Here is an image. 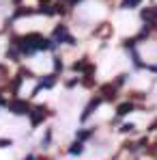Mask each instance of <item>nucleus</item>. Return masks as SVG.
<instances>
[{
	"instance_id": "nucleus-22",
	"label": "nucleus",
	"mask_w": 157,
	"mask_h": 160,
	"mask_svg": "<svg viewBox=\"0 0 157 160\" xmlns=\"http://www.w3.org/2000/svg\"><path fill=\"white\" fill-rule=\"evenodd\" d=\"M0 95H2V93H0ZM0 104H2V106H4V104H7V100H2V98H0Z\"/></svg>"
},
{
	"instance_id": "nucleus-16",
	"label": "nucleus",
	"mask_w": 157,
	"mask_h": 160,
	"mask_svg": "<svg viewBox=\"0 0 157 160\" xmlns=\"http://www.w3.org/2000/svg\"><path fill=\"white\" fill-rule=\"evenodd\" d=\"M54 69H56V72H62V61H60L58 56H54Z\"/></svg>"
},
{
	"instance_id": "nucleus-3",
	"label": "nucleus",
	"mask_w": 157,
	"mask_h": 160,
	"mask_svg": "<svg viewBox=\"0 0 157 160\" xmlns=\"http://www.w3.org/2000/svg\"><path fill=\"white\" fill-rule=\"evenodd\" d=\"M101 100H105V102H114L116 100V87L114 84H104L101 87Z\"/></svg>"
},
{
	"instance_id": "nucleus-21",
	"label": "nucleus",
	"mask_w": 157,
	"mask_h": 160,
	"mask_svg": "<svg viewBox=\"0 0 157 160\" xmlns=\"http://www.w3.org/2000/svg\"><path fill=\"white\" fill-rule=\"evenodd\" d=\"M155 128H157V119H155V121H153V123H151V126H149V130H151V132H153V130H155Z\"/></svg>"
},
{
	"instance_id": "nucleus-15",
	"label": "nucleus",
	"mask_w": 157,
	"mask_h": 160,
	"mask_svg": "<svg viewBox=\"0 0 157 160\" xmlns=\"http://www.w3.org/2000/svg\"><path fill=\"white\" fill-rule=\"evenodd\" d=\"M136 43H138V41H136V37H133V39H125V41H123V46H125V48H129V50H133V46H136Z\"/></svg>"
},
{
	"instance_id": "nucleus-20",
	"label": "nucleus",
	"mask_w": 157,
	"mask_h": 160,
	"mask_svg": "<svg viewBox=\"0 0 157 160\" xmlns=\"http://www.w3.org/2000/svg\"><path fill=\"white\" fill-rule=\"evenodd\" d=\"M80 80L76 78V80H69V82H67V89H73V87H76V84H78Z\"/></svg>"
},
{
	"instance_id": "nucleus-23",
	"label": "nucleus",
	"mask_w": 157,
	"mask_h": 160,
	"mask_svg": "<svg viewBox=\"0 0 157 160\" xmlns=\"http://www.w3.org/2000/svg\"><path fill=\"white\" fill-rule=\"evenodd\" d=\"M26 160H35V156H28V158Z\"/></svg>"
},
{
	"instance_id": "nucleus-25",
	"label": "nucleus",
	"mask_w": 157,
	"mask_h": 160,
	"mask_svg": "<svg viewBox=\"0 0 157 160\" xmlns=\"http://www.w3.org/2000/svg\"><path fill=\"white\" fill-rule=\"evenodd\" d=\"M67 2H69V0H67Z\"/></svg>"
},
{
	"instance_id": "nucleus-7",
	"label": "nucleus",
	"mask_w": 157,
	"mask_h": 160,
	"mask_svg": "<svg viewBox=\"0 0 157 160\" xmlns=\"http://www.w3.org/2000/svg\"><path fill=\"white\" fill-rule=\"evenodd\" d=\"M54 82H56V76H54V74L45 76V78L39 82V87H37V89L32 91V95H37V93H39V89H52V87H54Z\"/></svg>"
},
{
	"instance_id": "nucleus-11",
	"label": "nucleus",
	"mask_w": 157,
	"mask_h": 160,
	"mask_svg": "<svg viewBox=\"0 0 157 160\" xmlns=\"http://www.w3.org/2000/svg\"><path fill=\"white\" fill-rule=\"evenodd\" d=\"M93 134H95L93 128H84V130H80V132H78V141H86V138H90Z\"/></svg>"
},
{
	"instance_id": "nucleus-5",
	"label": "nucleus",
	"mask_w": 157,
	"mask_h": 160,
	"mask_svg": "<svg viewBox=\"0 0 157 160\" xmlns=\"http://www.w3.org/2000/svg\"><path fill=\"white\" fill-rule=\"evenodd\" d=\"M101 102H104L101 98H95L93 102H88V106L84 108V112H82V121H86V119H88V117H90V115H93V112L97 110V106H99Z\"/></svg>"
},
{
	"instance_id": "nucleus-1",
	"label": "nucleus",
	"mask_w": 157,
	"mask_h": 160,
	"mask_svg": "<svg viewBox=\"0 0 157 160\" xmlns=\"http://www.w3.org/2000/svg\"><path fill=\"white\" fill-rule=\"evenodd\" d=\"M4 106L9 108L13 115H28V112H30V104L24 102V100H11V102H7Z\"/></svg>"
},
{
	"instance_id": "nucleus-12",
	"label": "nucleus",
	"mask_w": 157,
	"mask_h": 160,
	"mask_svg": "<svg viewBox=\"0 0 157 160\" xmlns=\"http://www.w3.org/2000/svg\"><path fill=\"white\" fill-rule=\"evenodd\" d=\"M32 13H37V11H35V9H28V7H24V9H17L13 18H26V15H32Z\"/></svg>"
},
{
	"instance_id": "nucleus-17",
	"label": "nucleus",
	"mask_w": 157,
	"mask_h": 160,
	"mask_svg": "<svg viewBox=\"0 0 157 160\" xmlns=\"http://www.w3.org/2000/svg\"><path fill=\"white\" fill-rule=\"evenodd\" d=\"M50 141H52V130H48V132H45V138H43V147H48V145H50Z\"/></svg>"
},
{
	"instance_id": "nucleus-6",
	"label": "nucleus",
	"mask_w": 157,
	"mask_h": 160,
	"mask_svg": "<svg viewBox=\"0 0 157 160\" xmlns=\"http://www.w3.org/2000/svg\"><path fill=\"white\" fill-rule=\"evenodd\" d=\"M30 123H32V128H37L41 121H43V108H30Z\"/></svg>"
},
{
	"instance_id": "nucleus-14",
	"label": "nucleus",
	"mask_w": 157,
	"mask_h": 160,
	"mask_svg": "<svg viewBox=\"0 0 157 160\" xmlns=\"http://www.w3.org/2000/svg\"><path fill=\"white\" fill-rule=\"evenodd\" d=\"M125 80H127V74H121L118 78L114 80V87H123V84H125Z\"/></svg>"
},
{
	"instance_id": "nucleus-10",
	"label": "nucleus",
	"mask_w": 157,
	"mask_h": 160,
	"mask_svg": "<svg viewBox=\"0 0 157 160\" xmlns=\"http://www.w3.org/2000/svg\"><path fill=\"white\" fill-rule=\"evenodd\" d=\"M84 152V147H82V141H76V143H71V147H69V154L71 156H80Z\"/></svg>"
},
{
	"instance_id": "nucleus-2",
	"label": "nucleus",
	"mask_w": 157,
	"mask_h": 160,
	"mask_svg": "<svg viewBox=\"0 0 157 160\" xmlns=\"http://www.w3.org/2000/svg\"><path fill=\"white\" fill-rule=\"evenodd\" d=\"M67 35H69V32H67V26H65V24H58L52 32V41L54 43H65V37H67Z\"/></svg>"
},
{
	"instance_id": "nucleus-19",
	"label": "nucleus",
	"mask_w": 157,
	"mask_h": 160,
	"mask_svg": "<svg viewBox=\"0 0 157 160\" xmlns=\"http://www.w3.org/2000/svg\"><path fill=\"white\" fill-rule=\"evenodd\" d=\"M11 145V138H0V147H9Z\"/></svg>"
},
{
	"instance_id": "nucleus-18",
	"label": "nucleus",
	"mask_w": 157,
	"mask_h": 160,
	"mask_svg": "<svg viewBox=\"0 0 157 160\" xmlns=\"http://www.w3.org/2000/svg\"><path fill=\"white\" fill-rule=\"evenodd\" d=\"M133 128H136L133 123H123V126H121V132H131Z\"/></svg>"
},
{
	"instance_id": "nucleus-4",
	"label": "nucleus",
	"mask_w": 157,
	"mask_h": 160,
	"mask_svg": "<svg viewBox=\"0 0 157 160\" xmlns=\"http://www.w3.org/2000/svg\"><path fill=\"white\" fill-rule=\"evenodd\" d=\"M140 18H142L144 22H151V24H155V22H157V7L142 9V11H140Z\"/></svg>"
},
{
	"instance_id": "nucleus-8",
	"label": "nucleus",
	"mask_w": 157,
	"mask_h": 160,
	"mask_svg": "<svg viewBox=\"0 0 157 160\" xmlns=\"http://www.w3.org/2000/svg\"><path fill=\"white\" fill-rule=\"evenodd\" d=\"M133 108H136V106H133L131 102H123V104H118V108H116V115H118V117H125V115L131 112Z\"/></svg>"
},
{
	"instance_id": "nucleus-9",
	"label": "nucleus",
	"mask_w": 157,
	"mask_h": 160,
	"mask_svg": "<svg viewBox=\"0 0 157 160\" xmlns=\"http://www.w3.org/2000/svg\"><path fill=\"white\" fill-rule=\"evenodd\" d=\"M88 67H90L88 58H82V61H78V63H73V65H71V69H73V72H84V69H88Z\"/></svg>"
},
{
	"instance_id": "nucleus-24",
	"label": "nucleus",
	"mask_w": 157,
	"mask_h": 160,
	"mask_svg": "<svg viewBox=\"0 0 157 160\" xmlns=\"http://www.w3.org/2000/svg\"><path fill=\"white\" fill-rule=\"evenodd\" d=\"M41 2H43V4H45V2H48V0H41Z\"/></svg>"
},
{
	"instance_id": "nucleus-13",
	"label": "nucleus",
	"mask_w": 157,
	"mask_h": 160,
	"mask_svg": "<svg viewBox=\"0 0 157 160\" xmlns=\"http://www.w3.org/2000/svg\"><path fill=\"white\" fill-rule=\"evenodd\" d=\"M140 2H142V0H123V2H121V9H136Z\"/></svg>"
}]
</instances>
